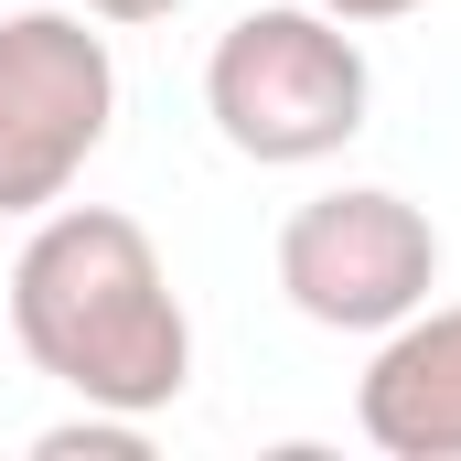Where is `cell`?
Here are the masks:
<instances>
[{
	"instance_id": "cell-2",
	"label": "cell",
	"mask_w": 461,
	"mask_h": 461,
	"mask_svg": "<svg viewBox=\"0 0 461 461\" xmlns=\"http://www.w3.org/2000/svg\"><path fill=\"white\" fill-rule=\"evenodd\" d=\"M375 108V65L354 43V22L312 11V0H268L215 32L204 54V118L226 129L236 161L258 172H301V161H333Z\"/></svg>"
},
{
	"instance_id": "cell-6",
	"label": "cell",
	"mask_w": 461,
	"mask_h": 461,
	"mask_svg": "<svg viewBox=\"0 0 461 461\" xmlns=\"http://www.w3.org/2000/svg\"><path fill=\"white\" fill-rule=\"evenodd\" d=\"M32 451L43 461H140L150 451V419H129V408H86V419H65V429H43V440H32Z\"/></svg>"
},
{
	"instance_id": "cell-7",
	"label": "cell",
	"mask_w": 461,
	"mask_h": 461,
	"mask_svg": "<svg viewBox=\"0 0 461 461\" xmlns=\"http://www.w3.org/2000/svg\"><path fill=\"white\" fill-rule=\"evenodd\" d=\"M312 11H333V22L365 32V22H408V11H429V0H312Z\"/></svg>"
},
{
	"instance_id": "cell-3",
	"label": "cell",
	"mask_w": 461,
	"mask_h": 461,
	"mask_svg": "<svg viewBox=\"0 0 461 461\" xmlns=\"http://www.w3.org/2000/svg\"><path fill=\"white\" fill-rule=\"evenodd\" d=\"M118 54L97 11H11L0 22V215H43L108 150Z\"/></svg>"
},
{
	"instance_id": "cell-1",
	"label": "cell",
	"mask_w": 461,
	"mask_h": 461,
	"mask_svg": "<svg viewBox=\"0 0 461 461\" xmlns=\"http://www.w3.org/2000/svg\"><path fill=\"white\" fill-rule=\"evenodd\" d=\"M11 344L65 397L161 419L194 386V322L140 215L118 204H43L32 247L11 258Z\"/></svg>"
},
{
	"instance_id": "cell-4",
	"label": "cell",
	"mask_w": 461,
	"mask_h": 461,
	"mask_svg": "<svg viewBox=\"0 0 461 461\" xmlns=\"http://www.w3.org/2000/svg\"><path fill=\"white\" fill-rule=\"evenodd\" d=\"M279 290L322 333H386V322H408L440 290V226L408 194H386V183L312 194L279 226Z\"/></svg>"
},
{
	"instance_id": "cell-8",
	"label": "cell",
	"mask_w": 461,
	"mask_h": 461,
	"mask_svg": "<svg viewBox=\"0 0 461 461\" xmlns=\"http://www.w3.org/2000/svg\"><path fill=\"white\" fill-rule=\"evenodd\" d=\"M76 11H97V22H172V11H194V0H76Z\"/></svg>"
},
{
	"instance_id": "cell-5",
	"label": "cell",
	"mask_w": 461,
	"mask_h": 461,
	"mask_svg": "<svg viewBox=\"0 0 461 461\" xmlns=\"http://www.w3.org/2000/svg\"><path fill=\"white\" fill-rule=\"evenodd\" d=\"M354 429L386 461H461V301L408 312L375 333V365L354 386Z\"/></svg>"
}]
</instances>
